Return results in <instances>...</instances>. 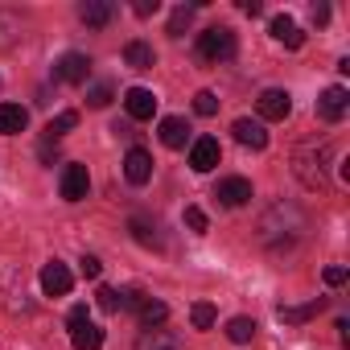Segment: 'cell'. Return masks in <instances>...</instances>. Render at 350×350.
<instances>
[{
  "mask_svg": "<svg viewBox=\"0 0 350 350\" xmlns=\"http://www.w3.org/2000/svg\"><path fill=\"white\" fill-rule=\"evenodd\" d=\"M215 317H219V313H215V305H211V301H198V305L190 309L194 329H211V325H215Z\"/></svg>",
  "mask_w": 350,
  "mask_h": 350,
  "instance_id": "cell-25",
  "label": "cell"
},
{
  "mask_svg": "<svg viewBox=\"0 0 350 350\" xmlns=\"http://www.w3.org/2000/svg\"><path fill=\"white\" fill-rule=\"evenodd\" d=\"M329 152H334V144L329 140H309V144H301L297 148V157H293V169H297V178H301V186H309V190H325L329 186V178H325V161H329Z\"/></svg>",
  "mask_w": 350,
  "mask_h": 350,
  "instance_id": "cell-1",
  "label": "cell"
},
{
  "mask_svg": "<svg viewBox=\"0 0 350 350\" xmlns=\"http://www.w3.org/2000/svg\"><path fill=\"white\" fill-rule=\"evenodd\" d=\"M231 132H235V140L247 144V148H268V132H264L260 120H235Z\"/></svg>",
  "mask_w": 350,
  "mask_h": 350,
  "instance_id": "cell-13",
  "label": "cell"
},
{
  "mask_svg": "<svg viewBox=\"0 0 350 350\" xmlns=\"http://www.w3.org/2000/svg\"><path fill=\"white\" fill-rule=\"evenodd\" d=\"M87 103H91V107H107V103H111V83H95V87L87 91Z\"/></svg>",
  "mask_w": 350,
  "mask_h": 350,
  "instance_id": "cell-29",
  "label": "cell"
},
{
  "mask_svg": "<svg viewBox=\"0 0 350 350\" xmlns=\"http://www.w3.org/2000/svg\"><path fill=\"white\" fill-rule=\"evenodd\" d=\"M235 50H239V42H235V29H227V25H215V29L198 33V58L202 62H215V66L231 62Z\"/></svg>",
  "mask_w": 350,
  "mask_h": 350,
  "instance_id": "cell-2",
  "label": "cell"
},
{
  "mask_svg": "<svg viewBox=\"0 0 350 350\" xmlns=\"http://www.w3.org/2000/svg\"><path fill=\"white\" fill-rule=\"evenodd\" d=\"M111 13H116V9L107 5V0H87V5L79 9V17H83V21H87L91 29H103V25L111 21Z\"/></svg>",
  "mask_w": 350,
  "mask_h": 350,
  "instance_id": "cell-19",
  "label": "cell"
},
{
  "mask_svg": "<svg viewBox=\"0 0 350 350\" xmlns=\"http://www.w3.org/2000/svg\"><path fill=\"white\" fill-rule=\"evenodd\" d=\"M136 350H182V346H178V338L165 334V329H144L140 342H136Z\"/></svg>",
  "mask_w": 350,
  "mask_h": 350,
  "instance_id": "cell-20",
  "label": "cell"
},
{
  "mask_svg": "<svg viewBox=\"0 0 350 350\" xmlns=\"http://www.w3.org/2000/svg\"><path fill=\"white\" fill-rule=\"evenodd\" d=\"M272 38H276V42H284L288 50H301V46H305V33H301V29H297V21H293V17H284V13H280V17H272Z\"/></svg>",
  "mask_w": 350,
  "mask_h": 350,
  "instance_id": "cell-15",
  "label": "cell"
},
{
  "mask_svg": "<svg viewBox=\"0 0 350 350\" xmlns=\"http://www.w3.org/2000/svg\"><path fill=\"white\" fill-rule=\"evenodd\" d=\"M87 75H91V58L79 54V50L62 54L58 66H54V79H58V83H87Z\"/></svg>",
  "mask_w": 350,
  "mask_h": 350,
  "instance_id": "cell-3",
  "label": "cell"
},
{
  "mask_svg": "<svg viewBox=\"0 0 350 350\" xmlns=\"http://www.w3.org/2000/svg\"><path fill=\"white\" fill-rule=\"evenodd\" d=\"M313 21H317V25H325V21H329V9H325V5H317V9H313Z\"/></svg>",
  "mask_w": 350,
  "mask_h": 350,
  "instance_id": "cell-37",
  "label": "cell"
},
{
  "mask_svg": "<svg viewBox=\"0 0 350 350\" xmlns=\"http://www.w3.org/2000/svg\"><path fill=\"white\" fill-rule=\"evenodd\" d=\"M128 231H132V239L144 243V247H157V243H161V239H157V223H148V219H132Z\"/></svg>",
  "mask_w": 350,
  "mask_h": 350,
  "instance_id": "cell-24",
  "label": "cell"
},
{
  "mask_svg": "<svg viewBox=\"0 0 350 350\" xmlns=\"http://www.w3.org/2000/svg\"><path fill=\"white\" fill-rule=\"evenodd\" d=\"M54 157H58V144H54V140H46V144H42V161H54Z\"/></svg>",
  "mask_w": 350,
  "mask_h": 350,
  "instance_id": "cell-36",
  "label": "cell"
},
{
  "mask_svg": "<svg viewBox=\"0 0 350 350\" xmlns=\"http://www.w3.org/2000/svg\"><path fill=\"white\" fill-rule=\"evenodd\" d=\"M321 309H325V297H313V301H305V305H280V321H288V325H301V321L317 317Z\"/></svg>",
  "mask_w": 350,
  "mask_h": 350,
  "instance_id": "cell-16",
  "label": "cell"
},
{
  "mask_svg": "<svg viewBox=\"0 0 350 350\" xmlns=\"http://www.w3.org/2000/svg\"><path fill=\"white\" fill-rule=\"evenodd\" d=\"M190 21H194V9H190V5L173 9V17H169V33H173V38H182V33L190 29Z\"/></svg>",
  "mask_w": 350,
  "mask_h": 350,
  "instance_id": "cell-26",
  "label": "cell"
},
{
  "mask_svg": "<svg viewBox=\"0 0 350 350\" xmlns=\"http://www.w3.org/2000/svg\"><path fill=\"white\" fill-rule=\"evenodd\" d=\"M194 111H198V116H215V111H219V95H215V91H198V95H194Z\"/></svg>",
  "mask_w": 350,
  "mask_h": 350,
  "instance_id": "cell-27",
  "label": "cell"
},
{
  "mask_svg": "<svg viewBox=\"0 0 350 350\" xmlns=\"http://www.w3.org/2000/svg\"><path fill=\"white\" fill-rule=\"evenodd\" d=\"M219 157H223V148H219L215 136H198V140L190 144V165H194V173H211V169L219 165Z\"/></svg>",
  "mask_w": 350,
  "mask_h": 350,
  "instance_id": "cell-5",
  "label": "cell"
},
{
  "mask_svg": "<svg viewBox=\"0 0 350 350\" xmlns=\"http://www.w3.org/2000/svg\"><path fill=\"white\" fill-rule=\"evenodd\" d=\"M132 13H136V17H152V13H157V0H136Z\"/></svg>",
  "mask_w": 350,
  "mask_h": 350,
  "instance_id": "cell-34",
  "label": "cell"
},
{
  "mask_svg": "<svg viewBox=\"0 0 350 350\" xmlns=\"http://www.w3.org/2000/svg\"><path fill=\"white\" fill-rule=\"evenodd\" d=\"M87 190H91L87 165H66V169H62V198H66V202H83Z\"/></svg>",
  "mask_w": 350,
  "mask_h": 350,
  "instance_id": "cell-7",
  "label": "cell"
},
{
  "mask_svg": "<svg viewBox=\"0 0 350 350\" xmlns=\"http://www.w3.org/2000/svg\"><path fill=\"white\" fill-rule=\"evenodd\" d=\"M83 321H91V313H87V305H75V309H70V317H66V325L75 329V325H83Z\"/></svg>",
  "mask_w": 350,
  "mask_h": 350,
  "instance_id": "cell-33",
  "label": "cell"
},
{
  "mask_svg": "<svg viewBox=\"0 0 350 350\" xmlns=\"http://www.w3.org/2000/svg\"><path fill=\"white\" fill-rule=\"evenodd\" d=\"M124 62H128L132 70H152L157 54H152V46H148V42H128V46H124Z\"/></svg>",
  "mask_w": 350,
  "mask_h": 350,
  "instance_id": "cell-17",
  "label": "cell"
},
{
  "mask_svg": "<svg viewBox=\"0 0 350 350\" xmlns=\"http://www.w3.org/2000/svg\"><path fill=\"white\" fill-rule=\"evenodd\" d=\"M124 178L132 186H144L152 178V152L148 148H128V157H124Z\"/></svg>",
  "mask_w": 350,
  "mask_h": 350,
  "instance_id": "cell-6",
  "label": "cell"
},
{
  "mask_svg": "<svg viewBox=\"0 0 350 350\" xmlns=\"http://www.w3.org/2000/svg\"><path fill=\"white\" fill-rule=\"evenodd\" d=\"M75 124H79V111H62V116H54V120L46 124V140H54V144H58V136H66Z\"/></svg>",
  "mask_w": 350,
  "mask_h": 350,
  "instance_id": "cell-23",
  "label": "cell"
},
{
  "mask_svg": "<svg viewBox=\"0 0 350 350\" xmlns=\"http://www.w3.org/2000/svg\"><path fill=\"white\" fill-rule=\"evenodd\" d=\"M186 227H190L194 235H206V227H211V223H206V211H202V206H186Z\"/></svg>",
  "mask_w": 350,
  "mask_h": 350,
  "instance_id": "cell-28",
  "label": "cell"
},
{
  "mask_svg": "<svg viewBox=\"0 0 350 350\" xmlns=\"http://www.w3.org/2000/svg\"><path fill=\"white\" fill-rule=\"evenodd\" d=\"M25 124H29V111L21 103H0V136H17L25 132Z\"/></svg>",
  "mask_w": 350,
  "mask_h": 350,
  "instance_id": "cell-14",
  "label": "cell"
},
{
  "mask_svg": "<svg viewBox=\"0 0 350 350\" xmlns=\"http://www.w3.org/2000/svg\"><path fill=\"white\" fill-rule=\"evenodd\" d=\"M346 103H350L346 87H325V91H321V99H317V116H321V120H329V124H338V120L346 116Z\"/></svg>",
  "mask_w": 350,
  "mask_h": 350,
  "instance_id": "cell-8",
  "label": "cell"
},
{
  "mask_svg": "<svg viewBox=\"0 0 350 350\" xmlns=\"http://www.w3.org/2000/svg\"><path fill=\"white\" fill-rule=\"evenodd\" d=\"M239 9H243L247 17H260V13H264V5H260V0H239Z\"/></svg>",
  "mask_w": 350,
  "mask_h": 350,
  "instance_id": "cell-35",
  "label": "cell"
},
{
  "mask_svg": "<svg viewBox=\"0 0 350 350\" xmlns=\"http://www.w3.org/2000/svg\"><path fill=\"white\" fill-rule=\"evenodd\" d=\"M215 198L223 206H243V202H252V182L247 178H223L219 190H215Z\"/></svg>",
  "mask_w": 350,
  "mask_h": 350,
  "instance_id": "cell-11",
  "label": "cell"
},
{
  "mask_svg": "<svg viewBox=\"0 0 350 350\" xmlns=\"http://www.w3.org/2000/svg\"><path fill=\"white\" fill-rule=\"evenodd\" d=\"M79 268H83V276H87V280H95V276L103 272V264H99L95 256H83V260H79Z\"/></svg>",
  "mask_w": 350,
  "mask_h": 350,
  "instance_id": "cell-30",
  "label": "cell"
},
{
  "mask_svg": "<svg viewBox=\"0 0 350 350\" xmlns=\"http://www.w3.org/2000/svg\"><path fill=\"white\" fill-rule=\"evenodd\" d=\"M325 284H334V288L346 284V268H342V264H329V268H325Z\"/></svg>",
  "mask_w": 350,
  "mask_h": 350,
  "instance_id": "cell-32",
  "label": "cell"
},
{
  "mask_svg": "<svg viewBox=\"0 0 350 350\" xmlns=\"http://www.w3.org/2000/svg\"><path fill=\"white\" fill-rule=\"evenodd\" d=\"M70 342H75V350H99L103 346V329L91 325V321H83V325L70 329Z\"/></svg>",
  "mask_w": 350,
  "mask_h": 350,
  "instance_id": "cell-18",
  "label": "cell"
},
{
  "mask_svg": "<svg viewBox=\"0 0 350 350\" xmlns=\"http://www.w3.org/2000/svg\"><path fill=\"white\" fill-rule=\"evenodd\" d=\"M99 305H103L107 313H116V309H120V293H116V288H99Z\"/></svg>",
  "mask_w": 350,
  "mask_h": 350,
  "instance_id": "cell-31",
  "label": "cell"
},
{
  "mask_svg": "<svg viewBox=\"0 0 350 350\" xmlns=\"http://www.w3.org/2000/svg\"><path fill=\"white\" fill-rule=\"evenodd\" d=\"M186 140H190V124L182 116H165L161 120V144L165 148H186Z\"/></svg>",
  "mask_w": 350,
  "mask_h": 350,
  "instance_id": "cell-12",
  "label": "cell"
},
{
  "mask_svg": "<svg viewBox=\"0 0 350 350\" xmlns=\"http://www.w3.org/2000/svg\"><path fill=\"white\" fill-rule=\"evenodd\" d=\"M256 107H260V120H288L293 99H288V91H264L256 99Z\"/></svg>",
  "mask_w": 350,
  "mask_h": 350,
  "instance_id": "cell-10",
  "label": "cell"
},
{
  "mask_svg": "<svg viewBox=\"0 0 350 350\" xmlns=\"http://www.w3.org/2000/svg\"><path fill=\"white\" fill-rule=\"evenodd\" d=\"M227 338H231L235 346L252 342V338H256V321H252V317H231V321H227Z\"/></svg>",
  "mask_w": 350,
  "mask_h": 350,
  "instance_id": "cell-22",
  "label": "cell"
},
{
  "mask_svg": "<svg viewBox=\"0 0 350 350\" xmlns=\"http://www.w3.org/2000/svg\"><path fill=\"white\" fill-rule=\"evenodd\" d=\"M124 107H128L132 120H152V116H157V95H152L148 87H132V91L124 95Z\"/></svg>",
  "mask_w": 350,
  "mask_h": 350,
  "instance_id": "cell-9",
  "label": "cell"
},
{
  "mask_svg": "<svg viewBox=\"0 0 350 350\" xmlns=\"http://www.w3.org/2000/svg\"><path fill=\"white\" fill-rule=\"evenodd\" d=\"M136 313H140V325H144V329H157V325H161V321L169 317V305H165V301H152V297H148V301H144V305H140Z\"/></svg>",
  "mask_w": 350,
  "mask_h": 350,
  "instance_id": "cell-21",
  "label": "cell"
},
{
  "mask_svg": "<svg viewBox=\"0 0 350 350\" xmlns=\"http://www.w3.org/2000/svg\"><path fill=\"white\" fill-rule=\"evenodd\" d=\"M70 288H75L70 268H66V264H58V260H50V264L42 268V293H46V297H66Z\"/></svg>",
  "mask_w": 350,
  "mask_h": 350,
  "instance_id": "cell-4",
  "label": "cell"
}]
</instances>
